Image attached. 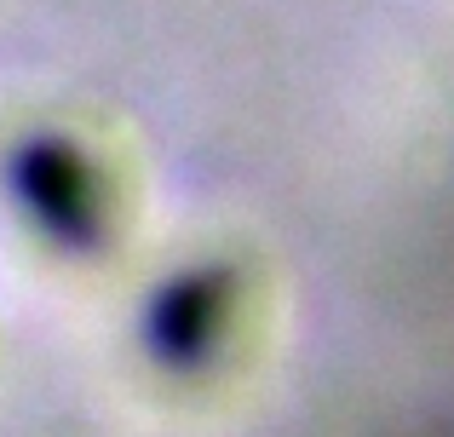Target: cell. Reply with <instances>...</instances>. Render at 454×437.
Wrapping results in <instances>:
<instances>
[{"mask_svg": "<svg viewBox=\"0 0 454 437\" xmlns=\"http://www.w3.org/2000/svg\"><path fill=\"white\" fill-rule=\"evenodd\" d=\"M18 196L46 230L58 236H92L104 214V196H98V173L92 161L81 156L75 144L64 138H35L29 150L18 156Z\"/></svg>", "mask_w": 454, "mask_h": 437, "instance_id": "obj_1", "label": "cell"}]
</instances>
